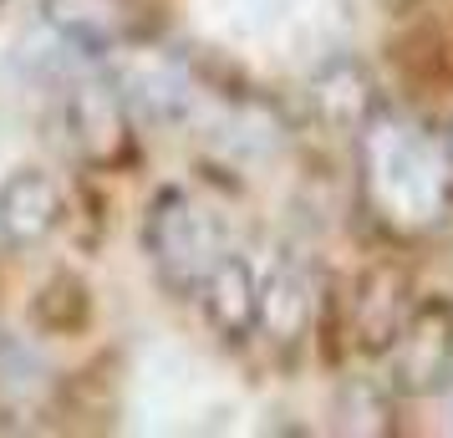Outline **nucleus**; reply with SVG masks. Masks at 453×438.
Returning a JSON list of instances; mask_svg holds the SVG:
<instances>
[{
	"label": "nucleus",
	"mask_w": 453,
	"mask_h": 438,
	"mask_svg": "<svg viewBox=\"0 0 453 438\" xmlns=\"http://www.w3.org/2000/svg\"><path fill=\"white\" fill-rule=\"evenodd\" d=\"M316 327V280L301 260H275L270 275H260V321L255 332L265 336L280 357H290Z\"/></svg>",
	"instance_id": "1a4fd4ad"
},
{
	"label": "nucleus",
	"mask_w": 453,
	"mask_h": 438,
	"mask_svg": "<svg viewBox=\"0 0 453 438\" xmlns=\"http://www.w3.org/2000/svg\"><path fill=\"white\" fill-rule=\"evenodd\" d=\"M306 107H311V118L326 127V133H336V138H357V133L367 127V118L382 107V97H377V82H372L367 66L342 51V57H326V62L311 72Z\"/></svg>",
	"instance_id": "0eeeda50"
},
{
	"label": "nucleus",
	"mask_w": 453,
	"mask_h": 438,
	"mask_svg": "<svg viewBox=\"0 0 453 438\" xmlns=\"http://www.w3.org/2000/svg\"><path fill=\"white\" fill-rule=\"evenodd\" d=\"M408 311H412V296H408L403 265H388V260L367 265L351 286V347L367 357H388Z\"/></svg>",
	"instance_id": "6e6552de"
},
{
	"label": "nucleus",
	"mask_w": 453,
	"mask_h": 438,
	"mask_svg": "<svg viewBox=\"0 0 453 438\" xmlns=\"http://www.w3.org/2000/svg\"><path fill=\"white\" fill-rule=\"evenodd\" d=\"M357 188L372 225L397 240L433 234L453 209V148L418 118L377 107L357 133Z\"/></svg>",
	"instance_id": "f257e3e1"
},
{
	"label": "nucleus",
	"mask_w": 453,
	"mask_h": 438,
	"mask_svg": "<svg viewBox=\"0 0 453 438\" xmlns=\"http://www.w3.org/2000/svg\"><path fill=\"white\" fill-rule=\"evenodd\" d=\"M199 306H204V321L225 342H245L255 332V321H260V271L250 265L245 250H225L214 260V271L199 286Z\"/></svg>",
	"instance_id": "9b49d317"
},
{
	"label": "nucleus",
	"mask_w": 453,
	"mask_h": 438,
	"mask_svg": "<svg viewBox=\"0 0 453 438\" xmlns=\"http://www.w3.org/2000/svg\"><path fill=\"white\" fill-rule=\"evenodd\" d=\"M62 188L42 168H16L0 184V240L11 250H36L62 230Z\"/></svg>",
	"instance_id": "9d476101"
},
{
	"label": "nucleus",
	"mask_w": 453,
	"mask_h": 438,
	"mask_svg": "<svg viewBox=\"0 0 453 438\" xmlns=\"http://www.w3.org/2000/svg\"><path fill=\"white\" fill-rule=\"evenodd\" d=\"M42 21L57 42L82 57H107L148 36V21L133 0H42Z\"/></svg>",
	"instance_id": "423d86ee"
},
{
	"label": "nucleus",
	"mask_w": 453,
	"mask_h": 438,
	"mask_svg": "<svg viewBox=\"0 0 453 438\" xmlns=\"http://www.w3.org/2000/svg\"><path fill=\"white\" fill-rule=\"evenodd\" d=\"M62 133L72 153L87 168L118 173L138 158V138H133V107L123 103V92L112 87V77H77L62 92Z\"/></svg>",
	"instance_id": "20e7f679"
},
{
	"label": "nucleus",
	"mask_w": 453,
	"mask_h": 438,
	"mask_svg": "<svg viewBox=\"0 0 453 438\" xmlns=\"http://www.w3.org/2000/svg\"><path fill=\"white\" fill-rule=\"evenodd\" d=\"M449 148H453V133H449Z\"/></svg>",
	"instance_id": "4468645a"
},
{
	"label": "nucleus",
	"mask_w": 453,
	"mask_h": 438,
	"mask_svg": "<svg viewBox=\"0 0 453 438\" xmlns=\"http://www.w3.org/2000/svg\"><path fill=\"white\" fill-rule=\"evenodd\" d=\"M51 393V373L16 332L0 327V408H36Z\"/></svg>",
	"instance_id": "f8f14e48"
},
{
	"label": "nucleus",
	"mask_w": 453,
	"mask_h": 438,
	"mask_svg": "<svg viewBox=\"0 0 453 438\" xmlns=\"http://www.w3.org/2000/svg\"><path fill=\"white\" fill-rule=\"evenodd\" d=\"M392 393L388 382H372V377H351L342 382V393H336V434H392Z\"/></svg>",
	"instance_id": "ddd939ff"
},
{
	"label": "nucleus",
	"mask_w": 453,
	"mask_h": 438,
	"mask_svg": "<svg viewBox=\"0 0 453 438\" xmlns=\"http://www.w3.org/2000/svg\"><path fill=\"white\" fill-rule=\"evenodd\" d=\"M453 377V301H412L397 342L388 347V388L397 397H433Z\"/></svg>",
	"instance_id": "39448f33"
},
{
	"label": "nucleus",
	"mask_w": 453,
	"mask_h": 438,
	"mask_svg": "<svg viewBox=\"0 0 453 438\" xmlns=\"http://www.w3.org/2000/svg\"><path fill=\"white\" fill-rule=\"evenodd\" d=\"M225 225L209 214V204H199L188 188L168 184L148 199L143 214V255L158 286L173 296H199L204 275L214 271V260L225 255Z\"/></svg>",
	"instance_id": "f03ea898"
},
{
	"label": "nucleus",
	"mask_w": 453,
	"mask_h": 438,
	"mask_svg": "<svg viewBox=\"0 0 453 438\" xmlns=\"http://www.w3.org/2000/svg\"><path fill=\"white\" fill-rule=\"evenodd\" d=\"M107 77L123 92V103L133 107V118H148V123H179L194 112L199 103V77L188 66L184 51L173 46H158L138 36V42L107 51Z\"/></svg>",
	"instance_id": "7ed1b4c3"
}]
</instances>
